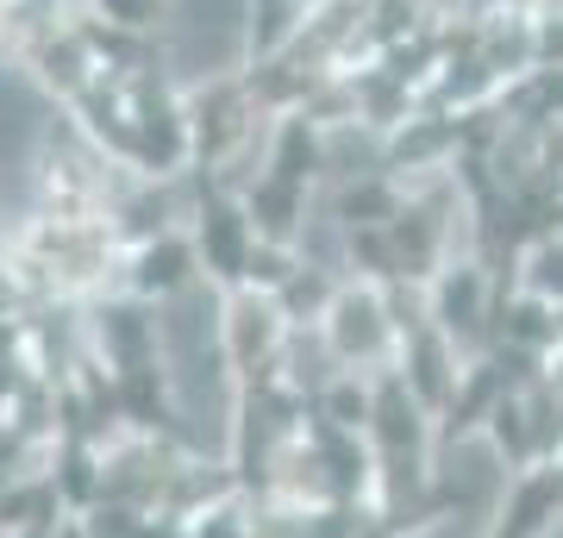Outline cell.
<instances>
[{
	"mask_svg": "<svg viewBox=\"0 0 563 538\" xmlns=\"http://www.w3.org/2000/svg\"><path fill=\"white\" fill-rule=\"evenodd\" d=\"M413 538H488V507H451V514L439 519V526H426V532H413Z\"/></svg>",
	"mask_w": 563,
	"mask_h": 538,
	"instance_id": "obj_4",
	"label": "cell"
},
{
	"mask_svg": "<svg viewBox=\"0 0 563 538\" xmlns=\"http://www.w3.org/2000/svg\"><path fill=\"white\" fill-rule=\"evenodd\" d=\"M51 139V107L20 69L0 63V195H20Z\"/></svg>",
	"mask_w": 563,
	"mask_h": 538,
	"instance_id": "obj_3",
	"label": "cell"
},
{
	"mask_svg": "<svg viewBox=\"0 0 563 538\" xmlns=\"http://www.w3.org/2000/svg\"><path fill=\"white\" fill-rule=\"evenodd\" d=\"M157 351L169 370L181 426L195 444L220 451L232 426V376H225V339H220V300L213 288H176L157 319Z\"/></svg>",
	"mask_w": 563,
	"mask_h": 538,
	"instance_id": "obj_1",
	"label": "cell"
},
{
	"mask_svg": "<svg viewBox=\"0 0 563 538\" xmlns=\"http://www.w3.org/2000/svg\"><path fill=\"white\" fill-rule=\"evenodd\" d=\"M163 44L181 76H225L244 57V0H176Z\"/></svg>",
	"mask_w": 563,
	"mask_h": 538,
	"instance_id": "obj_2",
	"label": "cell"
}]
</instances>
